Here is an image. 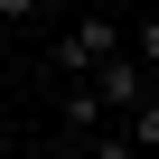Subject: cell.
Returning a JSON list of instances; mask_svg holds the SVG:
<instances>
[{
  "label": "cell",
  "mask_w": 159,
  "mask_h": 159,
  "mask_svg": "<svg viewBox=\"0 0 159 159\" xmlns=\"http://www.w3.org/2000/svg\"><path fill=\"white\" fill-rule=\"evenodd\" d=\"M0 150H19V131H10V122H0Z\"/></svg>",
  "instance_id": "obj_6"
},
{
  "label": "cell",
  "mask_w": 159,
  "mask_h": 159,
  "mask_svg": "<svg viewBox=\"0 0 159 159\" xmlns=\"http://www.w3.org/2000/svg\"><path fill=\"white\" fill-rule=\"evenodd\" d=\"M94 94H103V112H122V103H140V94H150V66H140L131 47H112V56L94 66Z\"/></svg>",
  "instance_id": "obj_2"
},
{
  "label": "cell",
  "mask_w": 159,
  "mask_h": 159,
  "mask_svg": "<svg viewBox=\"0 0 159 159\" xmlns=\"http://www.w3.org/2000/svg\"><path fill=\"white\" fill-rule=\"evenodd\" d=\"M38 19V0H0V28H28Z\"/></svg>",
  "instance_id": "obj_5"
},
{
  "label": "cell",
  "mask_w": 159,
  "mask_h": 159,
  "mask_svg": "<svg viewBox=\"0 0 159 159\" xmlns=\"http://www.w3.org/2000/svg\"><path fill=\"white\" fill-rule=\"evenodd\" d=\"M122 47V19H103V10H84V19H75L66 38H56V75H94L103 56Z\"/></svg>",
  "instance_id": "obj_1"
},
{
  "label": "cell",
  "mask_w": 159,
  "mask_h": 159,
  "mask_svg": "<svg viewBox=\"0 0 159 159\" xmlns=\"http://www.w3.org/2000/svg\"><path fill=\"white\" fill-rule=\"evenodd\" d=\"M122 47H131V56H140V66L159 75V19H140V38H122Z\"/></svg>",
  "instance_id": "obj_4"
},
{
  "label": "cell",
  "mask_w": 159,
  "mask_h": 159,
  "mask_svg": "<svg viewBox=\"0 0 159 159\" xmlns=\"http://www.w3.org/2000/svg\"><path fill=\"white\" fill-rule=\"evenodd\" d=\"M56 112H66V140L103 131V94H94V75H56Z\"/></svg>",
  "instance_id": "obj_3"
}]
</instances>
